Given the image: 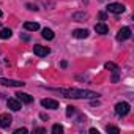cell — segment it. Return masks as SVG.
<instances>
[{"instance_id":"cell-1","label":"cell","mask_w":134,"mask_h":134,"mask_svg":"<svg viewBox=\"0 0 134 134\" xmlns=\"http://www.w3.org/2000/svg\"><path fill=\"white\" fill-rule=\"evenodd\" d=\"M65 98H73V99H95L99 95L92 90H84V88H60L58 90Z\"/></svg>"},{"instance_id":"cell-2","label":"cell","mask_w":134,"mask_h":134,"mask_svg":"<svg viewBox=\"0 0 134 134\" xmlns=\"http://www.w3.org/2000/svg\"><path fill=\"white\" fill-rule=\"evenodd\" d=\"M115 112H117L118 115H121V117L128 115V114H129V104H128V103H125V101L118 103V104L115 106Z\"/></svg>"},{"instance_id":"cell-3","label":"cell","mask_w":134,"mask_h":134,"mask_svg":"<svg viewBox=\"0 0 134 134\" xmlns=\"http://www.w3.org/2000/svg\"><path fill=\"white\" fill-rule=\"evenodd\" d=\"M0 85H7V87H24L25 84L22 81H14V79H3L0 77Z\"/></svg>"},{"instance_id":"cell-4","label":"cell","mask_w":134,"mask_h":134,"mask_svg":"<svg viewBox=\"0 0 134 134\" xmlns=\"http://www.w3.org/2000/svg\"><path fill=\"white\" fill-rule=\"evenodd\" d=\"M106 10H107L109 13L120 14V13H123V11H125V5H121V3H109Z\"/></svg>"},{"instance_id":"cell-5","label":"cell","mask_w":134,"mask_h":134,"mask_svg":"<svg viewBox=\"0 0 134 134\" xmlns=\"http://www.w3.org/2000/svg\"><path fill=\"white\" fill-rule=\"evenodd\" d=\"M11 123H13L11 115H8V114H0V126H2L3 129L10 128V126H11Z\"/></svg>"},{"instance_id":"cell-6","label":"cell","mask_w":134,"mask_h":134,"mask_svg":"<svg viewBox=\"0 0 134 134\" xmlns=\"http://www.w3.org/2000/svg\"><path fill=\"white\" fill-rule=\"evenodd\" d=\"M128 38H131V29H129V27L120 29L118 33H117V40H118V41H125V40H128Z\"/></svg>"},{"instance_id":"cell-7","label":"cell","mask_w":134,"mask_h":134,"mask_svg":"<svg viewBox=\"0 0 134 134\" xmlns=\"http://www.w3.org/2000/svg\"><path fill=\"white\" fill-rule=\"evenodd\" d=\"M33 52H35V55H38V57H46L51 51H49V47H46V46L36 44V46H33Z\"/></svg>"},{"instance_id":"cell-8","label":"cell","mask_w":134,"mask_h":134,"mask_svg":"<svg viewBox=\"0 0 134 134\" xmlns=\"http://www.w3.org/2000/svg\"><path fill=\"white\" fill-rule=\"evenodd\" d=\"M41 106H43V107H46V109H58V101L46 98V99H43V101H41Z\"/></svg>"},{"instance_id":"cell-9","label":"cell","mask_w":134,"mask_h":134,"mask_svg":"<svg viewBox=\"0 0 134 134\" xmlns=\"http://www.w3.org/2000/svg\"><path fill=\"white\" fill-rule=\"evenodd\" d=\"M16 98L21 101V103H24V104H30L32 101H33V96H30V95H27V93H16Z\"/></svg>"},{"instance_id":"cell-10","label":"cell","mask_w":134,"mask_h":134,"mask_svg":"<svg viewBox=\"0 0 134 134\" xmlns=\"http://www.w3.org/2000/svg\"><path fill=\"white\" fill-rule=\"evenodd\" d=\"M73 36L74 38H87L88 36V30L87 29H76L73 32Z\"/></svg>"},{"instance_id":"cell-11","label":"cell","mask_w":134,"mask_h":134,"mask_svg":"<svg viewBox=\"0 0 134 134\" xmlns=\"http://www.w3.org/2000/svg\"><path fill=\"white\" fill-rule=\"evenodd\" d=\"M8 107L11 110H21V101L19 99H8Z\"/></svg>"},{"instance_id":"cell-12","label":"cell","mask_w":134,"mask_h":134,"mask_svg":"<svg viewBox=\"0 0 134 134\" xmlns=\"http://www.w3.org/2000/svg\"><path fill=\"white\" fill-rule=\"evenodd\" d=\"M95 30H96V33H99V35H106V33L109 32V27H107L106 24H96V25H95Z\"/></svg>"},{"instance_id":"cell-13","label":"cell","mask_w":134,"mask_h":134,"mask_svg":"<svg viewBox=\"0 0 134 134\" xmlns=\"http://www.w3.org/2000/svg\"><path fill=\"white\" fill-rule=\"evenodd\" d=\"M24 29L29 30V32H36L40 29V25H38V22H25L24 24Z\"/></svg>"},{"instance_id":"cell-14","label":"cell","mask_w":134,"mask_h":134,"mask_svg":"<svg viewBox=\"0 0 134 134\" xmlns=\"http://www.w3.org/2000/svg\"><path fill=\"white\" fill-rule=\"evenodd\" d=\"M11 35H13L11 29H2V30H0V38H2V40H8Z\"/></svg>"},{"instance_id":"cell-15","label":"cell","mask_w":134,"mask_h":134,"mask_svg":"<svg viewBox=\"0 0 134 134\" xmlns=\"http://www.w3.org/2000/svg\"><path fill=\"white\" fill-rule=\"evenodd\" d=\"M43 38L44 40H54V32L51 29H43Z\"/></svg>"},{"instance_id":"cell-16","label":"cell","mask_w":134,"mask_h":134,"mask_svg":"<svg viewBox=\"0 0 134 134\" xmlns=\"http://www.w3.org/2000/svg\"><path fill=\"white\" fill-rule=\"evenodd\" d=\"M73 19L77 21V22H82L84 19H87V14H85V13H76V14L73 16Z\"/></svg>"},{"instance_id":"cell-17","label":"cell","mask_w":134,"mask_h":134,"mask_svg":"<svg viewBox=\"0 0 134 134\" xmlns=\"http://www.w3.org/2000/svg\"><path fill=\"white\" fill-rule=\"evenodd\" d=\"M104 66H106V70H112V71H118V66H117L115 63H112V62H107V63H106Z\"/></svg>"},{"instance_id":"cell-18","label":"cell","mask_w":134,"mask_h":134,"mask_svg":"<svg viewBox=\"0 0 134 134\" xmlns=\"http://www.w3.org/2000/svg\"><path fill=\"white\" fill-rule=\"evenodd\" d=\"M52 132L54 134H62L63 132V126L62 125H54L52 126Z\"/></svg>"},{"instance_id":"cell-19","label":"cell","mask_w":134,"mask_h":134,"mask_svg":"<svg viewBox=\"0 0 134 134\" xmlns=\"http://www.w3.org/2000/svg\"><path fill=\"white\" fill-rule=\"evenodd\" d=\"M106 131H107V132H112V134H118V132H120V129H118L117 126H107Z\"/></svg>"},{"instance_id":"cell-20","label":"cell","mask_w":134,"mask_h":134,"mask_svg":"<svg viewBox=\"0 0 134 134\" xmlns=\"http://www.w3.org/2000/svg\"><path fill=\"white\" fill-rule=\"evenodd\" d=\"M76 107H73V106H68V107H66V115H68V117H71L76 110H74Z\"/></svg>"},{"instance_id":"cell-21","label":"cell","mask_w":134,"mask_h":134,"mask_svg":"<svg viewBox=\"0 0 134 134\" xmlns=\"http://www.w3.org/2000/svg\"><path fill=\"white\" fill-rule=\"evenodd\" d=\"M25 132H29V129H27V128H19V129H16V131H14V134H25Z\"/></svg>"},{"instance_id":"cell-22","label":"cell","mask_w":134,"mask_h":134,"mask_svg":"<svg viewBox=\"0 0 134 134\" xmlns=\"http://www.w3.org/2000/svg\"><path fill=\"white\" fill-rule=\"evenodd\" d=\"M27 8H29L30 11H36V10H38V7H36V5H32V3H27Z\"/></svg>"},{"instance_id":"cell-23","label":"cell","mask_w":134,"mask_h":134,"mask_svg":"<svg viewBox=\"0 0 134 134\" xmlns=\"http://www.w3.org/2000/svg\"><path fill=\"white\" fill-rule=\"evenodd\" d=\"M98 16H99V19H101V21H106V13H99Z\"/></svg>"},{"instance_id":"cell-24","label":"cell","mask_w":134,"mask_h":134,"mask_svg":"<svg viewBox=\"0 0 134 134\" xmlns=\"http://www.w3.org/2000/svg\"><path fill=\"white\" fill-rule=\"evenodd\" d=\"M117 81H118V76H117V74H114V76H112V82H117Z\"/></svg>"},{"instance_id":"cell-25","label":"cell","mask_w":134,"mask_h":134,"mask_svg":"<svg viewBox=\"0 0 134 134\" xmlns=\"http://www.w3.org/2000/svg\"><path fill=\"white\" fill-rule=\"evenodd\" d=\"M90 132H92V134H98V129H95V128H92V129H90Z\"/></svg>"},{"instance_id":"cell-26","label":"cell","mask_w":134,"mask_h":134,"mask_svg":"<svg viewBox=\"0 0 134 134\" xmlns=\"http://www.w3.org/2000/svg\"><path fill=\"white\" fill-rule=\"evenodd\" d=\"M36 132H46V129H43V128H38V129H36Z\"/></svg>"},{"instance_id":"cell-27","label":"cell","mask_w":134,"mask_h":134,"mask_svg":"<svg viewBox=\"0 0 134 134\" xmlns=\"http://www.w3.org/2000/svg\"><path fill=\"white\" fill-rule=\"evenodd\" d=\"M0 18H2V11H0Z\"/></svg>"}]
</instances>
